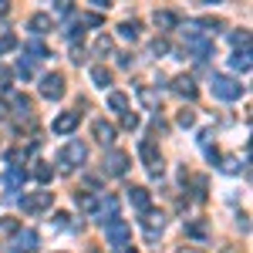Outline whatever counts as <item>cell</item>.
<instances>
[{
	"mask_svg": "<svg viewBox=\"0 0 253 253\" xmlns=\"http://www.w3.org/2000/svg\"><path fill=\"white\" fill-rule=\"evenodd\" d=\"M182 41H186V47L196 54V61H206L213 54V41L206 38L203 31H196V24H186L182 27Z\"/></svg>",
	"mask_w": 253,
	"mask_h": 253,
	"instance_id": "1",
	"label": "cell"
},
{
	"mask_svg": "<svg viewBox=\"0 0 253 253\" xmlns=\"http://www.w3.org/2000/svg\"><path fill=\"white\" fill-rule=\"evenodd\" d=\"M213 95L219 98V101H236V98L243 95V84L240 81H233L230 75H213Z\"/></svg>",
	"mask_w": 253,
	"mask_h": 253,
	"instance_id": "2",
	"label": "cell"
},
{
	"mask_svg": "<svg viewBox=\"0 0 253 253\" xmlns=\"http://www.w3.org/2000/svg\"><path fill=\"white\" fill-rule=\"evenodd\" d=\"M138 156H142V162H145V169H149V175H162V152L156 149V142L152 138H142L138 142Z\"/></svg>",
	"mask_w": 253,
	"mask_h": 253,
	"instance_id": "3",
	"label": "cell"
},
{
	"mask_svg": "<svg viewBox=\"0 0 253 253\" xmlns=\"http://www.w3.org/2000/svg\"><path fill=\"white\" fill-rule=\"evenodd\" d=\"M128 236H132V226H128L125 219H118V216H115V219L105 223V240H108L112 247H118V250L128 247Z\"/></svg>",
	"mask_w": 253,
	"mask_h": 253,
	"instance_id": "4",
	"label": "cell"
},
{
	"mask_svg": "<svg viewBox=\"0 0 253 253\" xmlns=\"http://www.w3.org/2000/svg\"><path fill=\"white\" fill-rule=\"evenodd\" d=\"M84 159H88V145L75 138V142H68V145L61 149L58 162H61V166H64V169H75V166H81V162H84Z\"/></svg>",
	"mask_w": 253,
	"mask_h": 253,
	"instance_id": "5",
	"label": "cell"
},
{
	"mask_svg": "<svg viewBox=\"0 0 253 253\" xmlns=\"http://www.w3.org/2000/svg\"><path fill=\"white\" fill-rule=\"evenodd\" d=\"M41 95L47 98V101H61V98H64V75H61V71L44 75V78H41Z\"/></svg>",
	"mask_w": 253,
	"mask_h": 253,
	"instance_id": "6",
	"label": "cell"
},
{
	"mask_svg": "<svg viewBox=\"0 0 253 253\" xmlns=\"http://www.w3.org/2000/svg\"><path fill=\"white\" fill-rule=\"evenodd\" d=\"M51 203H54V193L41 189V193L24 196V199H20V210H24V213H44V210H51Z\"/></svg>",
	"mask_w": 253,
	"mask_h": 253,
	"instance_id": "7",
	"label": "cell"
},
{
	"mask_svg": "<svg viewBox=\"0 0 253 253\" xmlns=\"http://www.w3.org/2000/svg\"><path fill=\"white\" fill-rule=\"evenodd\" d=\"M81 122V112H61L54 122H51V132L54 135H68V132H75Z\"/></svg>",
	"mask_w": 253,
	"mask_h": 253,
	"instance_id": "8",
	"label": "cell"
},
{
	"mask_svg": "<svg viewBox=\"0 0 253 253\" xmlns=\"http://www.w3.org/2000/svg\"><path fill=\"white\" fill-rule=\"evenodd\" d=\"M128 162H132V159L125 156V152L112 149V152L105 156V172H108V175H125V172H128Z\"/></svg>",
	"mask_w": 253,
	"mask_h": 253,
	"instance_id": "9",
	"label": "cell"
},
{
	"mask_svg": "<svg viewBox=\"0 0 253 253\" xmlns=\"http://www.w3.org/2000/svg\"><path fill=\"white\" fill-rule=\"evenodd\" d=\"M142 230H145V236L149 240H156L162 230H166V216L156 213V210H149V213H142Z\"/></svg>",
	"mask_w": 253,
	"mask_h": 253,
	"instance_id": "10",
	"label": "cell"
},
{
	"mask_svg": "<svg viewBox=\"0 0 253 253\" xmlns=\"http://www.w3.org/2000/svg\"><path fill=\"white\" fill-rule=\"evenodd\" d=\"M38 233L34 230H17V236H14V247L10 250L14 253H31V250H38Z\"/></svg>",
	"mask_w": 253,
	"mask_h": 253,
	"instance_id": "11",
	"label": "cell"
},
{
	"mask_svg": "<svg viewBox=\"0 0 253 253\" xmlns=\"http://www.w3.org/2000/svg\"><path fill=\"white\" fill-rule=\"evenodd\" d=\"M128 203L135 206L138 213H149V210H152V196H149L145 186H132V189H128Z\"/></svg>",
	"mask_w": 253,
	"mask_h": 253,
	"instance_id": "12",
	"label": "cell"
},
{
	"mask_svg": "<svg viewBox=\"0 0 253 253\" xmlns=\"http://www.w3.org/2000/svg\"><path fill=\"white\" fill-rule=\"evenodd\" d=\"M91 132H95V138L101 142V145H112V142H115V125H112V122H105V118H95Z\"/></svg>",
	"mask_w": 253,
	"mask_h": 253,
	"instance_id": "13",
	"label": "cell"
},
{
	"mask_svg": "<svg viewBox=\"0 0 253 253\" xmlns=\"http://www.w3.org/2000/svg\"><path fill=\"white\" fill-rule=\"evenodd\" d=\"M95 213L101 216V223H108V219H115V216H118V199H115V196H105V199H98Z\"/></svg>",
	"mask_w": 253,
	"mask_h": 253,
	"instance_id": "14",
	"label": "cell"
},
{
	"mask_svg": "<svg viewBox=\"0 0 253 253\" xmlns=\"http://www.w3.org/2000/svg\"><path fill=\"white\" fill-rule=\"evenodd\" d=\"M172 88H175V95H182V98H189L193 101L196 95H199V88H196V81L189 78V75H179V78L172 81Z\"/></svg>",
	"mask_w": 253,
	"mask_h": 253,
	"instance_id": "15",
	"label": "cell"
},
{
	"mask_svg": "<svg viewBox=\"0 0 253 253\" xmlns=\"http://www.w3.org/2000/svg\"><path fill=\"white\" fill-rule=\"evenodd\" d=\"M152 24H156L159 31H172V27H179V17H175L172 10H156Z\"/></svg>",
	"mask_w": 253,
	"mask_h": 253,
	"instance_id": "16",
	"label": "cell"
},
{
	"mask_svg": "<svg viewBox=\"0 0 253 253\" xmlns=\"http://www.w3.org/2000/svg\"><path fill=\"white\" fill-rule=\"evenodd\" d=\"M20 182H24V169H20V166H10V169H7V179H3V189H7V193H17Z\"/></svg>",
	"mask_w": 253,
	"mask_h": 253,
	"instance_id": "17",
	"label": "cell"
},
{
	"mask_svg": "<svg viewBox=\"0 0 253 253\" xmlns=\"http://www.w3.org/2000/svg\"><path fill=\"white\" fill-rule=\"evenodd\" d=\"M10 105H14V115H20V118H31V112H34L27 95H10Z\"/></svg>",
	"mask_w": 253,
	"mask_h": 253,
	"instance_id": "18",
	"label": "cell"
},
{
	"mask_svg": "<svg viewBox=\"0 0 253 253\" xmlns=\"http://www.w3.org/2000/svg\"><path fill=\"white\" fill-rule=\"evenodd\" d=\"M51 24H54L51 14H34V17L27 20V27H31L34 34H47V31H51Z\"/></svg>",
	"mask_w": 253,
	"mask_h": 253,
	"instance_id": "19",
	"label": "cell"
},
{
	"mask_svg": "<svg viewBox=\"0 0 253 253\" xmlns=\"http://www.w3.org/2000/svg\"><path fill=\"white\" fill-rule=\"evenodd\" d=\"M108 108L125 115V112H128V95H125V91H108Z\"/></svg>",
	"mask_w": 253,
	"mask_h": 253,
	"instance_id": "20",
	"label": "cell"
},
{
	"mask_svg": "<svg viewBox=\"0 0 253 253\" xmlns=\"http://www.w3.org/2000/svg\"><path fill=\"white\" fill-rule=\"evenodd\" d=\"M138 31H142L138 20H122V24H118V34L125 41H138Z\"/></svg>",
	"mask_w": 253,
	"mask_h": 253,
	"instance_id": "21",
	"label": "cell"
},
{
	"mask_svg": "<svg viewBox=\"0 0 253 253\" xmlns=\"http://www.w3.org/2000/svg\"><path fill=\"white\" fill-rule=\"evenodd\" d=\"M230 68H233V71H250V51H233Z\"/></svg>",
	"mask_w": 253,
	"mask_h": 253,
	"instance_id": "22",
	"label": "cell"
},
{
	"mask_svg": "<svg viewBox=\"0 0 253 253\" xmlns=\"http://www.w3.org/2000/svg\"><path fill=\"white\" fill-rule=\"evenodd\" d=\"M91 81H95L98 88H108V84H112V71L101 68V64H95V68H91Z\"/></svg>",
	"mask_w": 253,
	"mask_h": 253,
	"instance_id": "23",
	"label": "cell"
},
{
	"mask_svg": "<svg viewBox=\"0 0 253 253\" xmlns=\"http://www.w3.org/2000/svg\"><path fill=\"white\" fill-rule=\"evenodd\" d=\"M34 179H38L41 186H47V182L54 179V169H51L47 162H34Z\"/></svg>",
	"mask_w": 253,
	"mask_h": 253,
	"instance_id": "24",
	"label": "cell"
},
{
	"mask_svg": "<svg viewBox=\"0 0 253 253\" xmlns=\"http://www.w3.org/2000/svg\"><path fill=\"white\" fill-rule=\"evenodd\" d=\"M206 233H210V230H206L203 219H189V223H186V236H193V240H206Z\"/></svg>",
	"mask_w": 253,
	"mask_h": 253,
	"instance_id": "25",
	"label": "cell"
},
{
	"mask_svg": "<svg viewBox=\"0 0 253 253\" xmlns=\"http://www.w3.org/2000/svg\"><path fill=\"white\" fill-rule=\"evenodd\" d=\"M24 54H31V61H41V58H47V47L41 41H27L24 44Z\"/></svg>",
	"mask_w": 253,
	"mask_h": 253,
	"instance_id": "26",
	"label": "cell"
},
{
	"mask_svg": "<svg viewBox=\"0 0 253 253\" xmlns=\"http://www.w3.org/2000/svg\"><path fill=\"white\" fill-rule=\"evenodd\" d=\"M75 203H78L81 210H88V213H95V206H98V199L88 193H75Z\"/></svg>",
	"mask_w": 253,
	"mask_h": 253,
	"instance_id": "27",
	"label": "cell"
},
{
	"mask_svg": "<svg viewBox=\"0 0 253 253\" xmlns=\"http://www.w3.org/2000/svg\"><path fill=\"white\" fill-rule=\"evenodd\" d=\"M175 122H179V128H193V125H196V112H189V108H182V112L175 115Z\"/></svg>",
	"mask_w": 253,
	"mask_h": 253,
	"instance_id": "28",
	"label": "cell"
},
{
	"mask_svg": "<svg viewBox=\"0 0 253 253\" xmlns=\"http://www.w3.org/2000/svg\"><path fill=\"white\" fill-rule=\"evenodd\" d=\"M115 51V41L112 38H98L95 41V54H112Z\"/></svg>",
	"mask_w": 253,
	"mask_h": 253,
	"instance_id": "29",
	"label": "cell"
},
{
	"mask_svg": "<svg viewBox=\"0 0 253 253\" xmlns=\"http://www.w3.org/2000/svg\"><path fill=\"white\" fill-rule=\"evenodd\" d=\"M14 47H17V38H14V34H0V54L14 51Z\"/></svg>",
	"mask_w": 253,
	"mask_h": 253,
	"instance_id": "30",
	"label": "cell"
},
{
	"mask_svg": "<svg viewBox=\"0 0 253 253\" xmlns=\"http://www.w3.org/2000/svg\"><path fill=\"white\" fill-rule=\"evenodd\" d=\"M122 125H125L128 132H132V128H138V112H132V108H128V112L122 115Z\"/></svg>",
	"mask_w": 253,
	"mask_h": 253,
	"instance_id": "31",
	"label": "cell"
},
{
	"mask_svg": "<svg viewBox=\"0 0 253 253\" xmlns=\"http://www.w3.org/2000/svg\"><path fill=\"white\" fill-rule=\"evenodd\" d=\"M17 75H20V78H34V64L20 58V61H17Z\"/></svg>",
	"mask_w": 253,
	"mask_h": 253,
	"instance_id": "32",
	"label": "cell"
},
{
	"mask_svg": "<svg viewBox=\"0 0 253 253\" xmlns=\"http://www.w3.org/2000/svg\"><path fill=\"white\" fill-rule=\"evenodd\" d=\"M0 233H17V219L3 216V219H0Z\"/></svg>",
	"mask_w": 253,
	"mask_h": 253,
	"instance_id": "33",
	"label": "cell"
},
{
	"mask_svg": "<svg viewBox=\"0 0 253 253\" xmlns=\"http://www.w3.org/2000/svg\"><path fill=\"white\" fill-rule=\"evenodd\" d=\"M196 27H210V31H219V27H223V20H219V17H203L199 24H196Z\"/></svg>",
	"mask_w": 253,
	"mask_h": 253,
	"instance_id": "34",
	"label": "cell"
},
{
	"mask_svg": "<svg viewBox=\"0 0 253 253\" xmlns=\"http://www.w3.org/2000/svg\"><path fill=\"white\" fill-rule=\"evenodd\" d=\"M81 20V27H84V24H88V27H98V24H101V14H84V17H78Z\"/></svg>",
	"mask_w": 253,
	"mask_h": 253,
	"instance_id": "35",
	"label": "cell"
},
{
	"mask_svg": "<svg viewBox=\"0 0 253 253\" xmlns=\"http://www.w3.org/2000/svg\"><path fill=\"white\" fill-rule=\"evenodd\" d=\"M152 54H156V58H159V54H169V44H166L162 38H159V41H152Z\"/></svg>",
	"mask_w": 253,
	"mask_h": 253,
	"instance_id": "36",
	"label": "cell"
},
{
	"mask_svg": "<svg viewBox=\"0 0 253 253\" xmlns=\"http://www.w3.org/2000/svg\"><path fill=\"white\" fill-rule=\"evenodd\" d=\"M223 172H240V162H236V159H223Z\"/></svg>",
	"mask_w": 253,
	"mask_h": 253,
	"instance_id": "37",
	"label": "cell"
},
{
	"mask_svg": "<svg viewBox=\"0 0 253 253\" xmlns=\"http://www.w3.org/2000/svg\"><path fill=\"white\" fill-rule=\"evenodd\" d=\"M0 88H3V91H7V88H10V71H7V68H3V64H0Z\"/></svg>",
	"mask_w": 253,
	"mask_h": 253,
	"instance_id": "38",
	"label": "cell"
},
{
	"mask_svg": "<svg viewBox=\"0 0 253 253\" xmlns=\"http://www.w3.org/2000/svg\"><path fill=\"white\" fill-rule=\"evenodd\" d=\"M71 61H75V64H81V61H84V51H81V47H75V51H71Z\"/></svg>",
	"mask_w": 253,
	"mask_h": 253,
	"instance_id": "39",
	"label": "cell"
},
{
	"mask_svg": "<svg viewBox=\"0 0 253 253\" xmlns=\"http://www.w3.org/2000/svg\"><path fill=\"white\" fill-rule=\"evenodd\" d=\"M54 10H58V14H71V3H68V0H61V3L54 7Z\"/></svg>",
	"mask_w": 253,
	"mask_h": 253,
	"instance_id": "40",
	"label": "cell"
},
{
	"mask_svg": "<svg viewBox=\"0 0 253 253\" xmlns=\"http://www.w3.org/2000/svg\"><path fill=\"white\" fill-rule=\"evenodd\" d=\"M132 64V54H118V68H128Z\"/></svg>",
	"mask_w": 253,
	"mask_h": 253,
	"instance_id": "41",
	"label": "cell"
},
{
	"mask_svg": "<svg viewBox=\"0 0 253 253\" xmlns=\"http://www.w3.org/2000/svg\"><path fill=\"white\" fill-rule=\"evenodd\" d=\"M68 223V213H54V226H64Z\"/></svg>",
	"mask_w": 253,
	"mask_h": 253,
	"instance_id": "42",
	"label": "cell"
},
{
	"mask_svg": "<svg viewBox=\"0 0 253 253\" xmlns=\"http://www.w3.org/2000/svg\"><path fill=\"white\" fill-rule=\"evenodd\" d=\"M7 10H10V7H7V0H0V14H7Z\"/></svg>",
	"mask_w": 253,
	"mask_h": 253,
	"instance_id": "43",
	"label": "cell"
},
{
	"mask_svg": "<svg viewBox=\"0 0 253 253\" xmlns=\"http://www.w3.org/2000/svg\"><path fill=\"white\" fill-rule=\"evenodd\" d=\"M118 253H138V250H132V247H122V250H118Z\"/></svg>",
	"mask_w": 253,
	"mask_h": 253,
	"instance_id": "44",
	"label": "cell"
},
{
	"mask_svg": "<svg viewBox=\"0 0 253 253\" xmlns=\"http://www.w3.org/2000/svg\"><path fill=\"white\" fill-rule=\"evenodd\" d=\"M3 118H7V108H3V105H0V122H3Z\"/></svg>",
	"mask_w": 253,
	"mask_h": 253,
	"instance_id": "45",
	"label": "cell"
},
{
	"mask_svg": "<svg viewBox=\"0 0 253 253\" xmlns=\"http://www.w3.org/2000/svg\"><path fill=\"white\" fill-rule=\"evenodd\" d=\"M179 253H196V250H179Z\"/></svg>",
	"mask_w": 253,
	"mask_h": 253,
	"instance_id": "46",
	"label": "cell"
}]
</instances>
